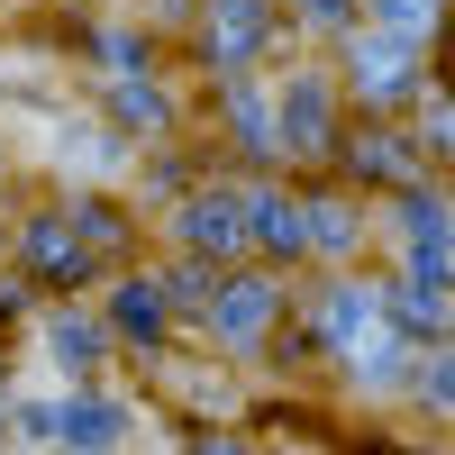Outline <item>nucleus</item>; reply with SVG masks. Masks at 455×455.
<instances>
[{"mask_svg":"<svg viewBox=\"0 0 455 455\" xmlns=\"http://www.w3.org/2000/svg\"><path fill=\"white\" fill-rule=\"evenodd\" d=\"M410 64H419V36H355V83H364V100H401L410 92Z\"/></svg>","mask_w":455,"mask_h":455,"instance_id":"nucleus-1","label":"nucleus"},{"mask_svg":"<svg viewBox=\"0 0 455 455\" xmlns=\"http://www.w3.org/2000/svg\"><path fill=\"white\" fill-rule=\"evenodd\" d=\"M119 437H128V410H119V401H92V392H83V401L55 410V446H64V455H109Z\"/></svg>","mask_w":455,"mask_h":455,"instance_id":"nucleus-2","label":"nucleus"},{"mask_svg":"<svg viewBox=\"0 0 455 455\" xmlns=\"http://www.w3.org/2000/svg\"><path fill=\"white\" fill-rule=\"evenodd\" d=\"M210 319H219V337H228V347H246V337L274 319V283H228V300H219Z\"/></svg>","mask_w":455,"mask_h":455,"instance_id":"nucleus-3","label":"nucleus"},{"mask_svg":"<svg viewBox=\"0 0 455 455\" xmlns=\"http://www.w3.org/2000/svg\"><path fill=\"white\" fill-rule=\"evenodd\" d=\"M182 237H192V246H237L246 237V228H237V192H201L192 219H182Z\"/></svg>","mask_w":455,"mask_h":455,"instance_id":"nucleus-4","label":"nucleus"},{"mask_svg":"<svg viewBox=\"0 0 455 455\" xmlns=\"http://www.w3.org/2000/svg\"><path fill=\"white\" fill-rule=\"evenodd\" d=\"M328 137V100L319 83H283V146H319Z\"/></svg>","mask_w":455,"mask_h":455,"instance_id":"nucleus-5","label":"nucleus"},{"mask_svg":"<svg viewBox=\"0 0 455 455\" xmlns=\"http://www.w3.org/2000/svg\"><path fill=\"white\" fill-rule=\"evenodd\" d=\"M255 219H264V228H255L264 246H300V237H310V228H300V210H291V201H255Z\"/></svg>","mask_w":455,"mask_h":455,"instance_id":"nucleus-6","label":"nucleus"},{"mask_svg":"<svg viewBox=\"0 0 455 455\" xmlns=\"http://www.w3.org/2000/svg\"><path fill=\"white\" fill-rule=\"evenodd\" d=\"M373 10H383V28H392V36H419V28L437 19V0H373Z\"/></svg>","mask_w":455,"mask_h":455,"instance_id":"nucleus-7","label":"nucleus"},{"mask_svg":"<svg viewBox=\"0 0 455 455\" xmlns=\"http://www.w3.org/2000/svg\"><path fill=\"white\" fill-rule=\"evenodd\" d=\"M119 319H128V328H156V319H164V300H156V283H128V300H119Z\"/></svg>","mask_w":455,"mask_h":455,"instance_id":"nucleus-8","label":"nucleus"},{"mask_svg":"<svg viewBox=\"0 0 455 455\" xmlns=\"http://www.w3.org/2000/svg\"><path fill=\"white\" fill-rule=\"evenodd\" d=\"M46 347H55V355H100V337H92L83 319H55V328H46Z\"/></svg>","mask_w":455,"mask_h":455,"instance_id":"nucleus-9","label":"nucleus"},{"mask_svg":"<svg viewBox=\"0 0 455 455\" xmlns=\"http://www.w3.org/2000/svg\"><path fill=\"white\" fill-rule=\"evenodd\" d=\"M428 401H437V410H455V355H446V364H428Z\"/></svg>","mask_w":455,"mask_h":455,"instance_id":"nucleus-10","label":"nucleus"},{"mask_svg":"<svg viewBox=\"0 0 455 455\" xmlns=\"http://www.w3.org/2000/svg\"><path fill=\"white\" fill-rule=\"evenodd\" d=\"M300 10H310L319 28H337V19H347V0H300Z\"/></svg>","mask_w":455,"mask_h":455,"instance_id":"nucleus-11","label":"nucleus"},{"mask_svg":"<svg viewBox=\"0 0 455 455\" xmlns=\"http://www.w3.org/2000/svg\"><path fill=\"white\" fill-rule=\"evenodd\" d=\"M201 455H237V446H201Z\"/></svg>","mask_w":455,"mask_h":455,"instance_id":"nucleus-12","label":"nucleus"}]
</instances>
